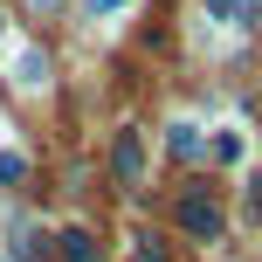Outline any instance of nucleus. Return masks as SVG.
Here are the masks:
<instances>
[{
    "instance_id": "obj_9",
    "label": "nucleus",
    "mask_w": 262,
    "mask_h": 262,
    "mask_svg": "<svg viewBox=\"0 0 262 262\" xmlns=\"http://www.w3.org/2000/svg\"><path fill=\"white\" fill-rule=\"evenodd\" d=\"M118 7H131V0H90V14H118Z\"/></svg>"
},
{
    "instance_id": "obj_1",
    "label": "nucleus",
    "mask_w": 262,
    "mask_h": 262,
    "mask_svg": "<svg viewBox=\"0 0 262 262\" xmlns=\"http://www.w3.org/2000/svg\"><path fill=\"white\" fill-rule=\"evenodd\" d=\"M180 235L193 242H221V207H214V193H180Z\"/></svg>"
},
{
    "instance_id": "obj_4",
    "label": "nucleus",
    "mask_w": 262,
    "mask_h": 262,
    "mask_svg": "<svg viewBox=\"0 0 262 262\" xmlns=\"http://www.w3.org/2000/svg\"><path fill=\"white\" fill-rule=\"evenodd\" d=\"M55 242H62V262H97V235L90 228H62Z\"/></svg>"
},
{
    "instance_id": "obj_8",
    "label": "nucleus",
    "mask_w": 262,
    "mask_h": 262,
    "mask_svg": "<svg viewBox=\"0 0 262 262\" xmlns=\"http://www.w3.org/2000/svg\"><path fill=\"white\" fill-rule=\"evenodd\" d=\"M249 214H255V221H262V172H255V180H249Z\"/></svg>"
},
{
    "instance_id": "obj_2",
    "label": "nucleus",
    "mask_w": 262,
    "mask_h": 262,
    "mask_svg": "<svg viewBox=\"0 0 262 262\" xmlns=\"http://www.w3.org/2000/svg\"><path fill=\"white\" fill-rule=\"evenodd\" d=\"M111 166H118V180H124V186H138V180H145V145H138V131H118V152H111Z\"/></svg>"
},
{
    "instance_id": "obj_3",
    "label": "nucleus",
    "mask_w": 262,
    "mask_h": 262,
    "mask_svg": "<svg viewBox=\"0 0 262 262\" xmlns=\"http://www.w3.org/2000/svg\"><path fill=\"white\" fill-rule=\"evenodd\" d=\"M14 83H21V90H41V83H49V55L21 49V55H14Z\"/></svg>"
},
{
    "instance_id": "obj_6",
    "label": "nucleus",
    "mask_w": 262,
    "mask_h": 262,
    "mask_svg": "<svg viewBox=\"0 0 262 262\" xmlns=\"http://www.w3.org/2000/svg\"><path fill=\"white\" fill-rule=\"evenodd\" d=\"M172 152H180V159H200V131L193 124H172Z\"/></svg>"
},
{
    "instance_id": "obj_7",
    "label": "nucleus",
    "mask_w": 262,
    "mask_h": 262,
    "mask_svg": "<svg viewBox=\"0 0 262 262\" xmlns=\"http://www.w3.org/2000/svg\"><path fill=\"white\" fill-rule=\"evenodd\" d=\"M21 172H28V159H21V152H0V186H14Z\"/></svg>"
},
{
    "instance_id": "obj_5",
    "label": "nucleus",
    "mask_w": 262,
    "mask_h": 262,
    "mask_svg": "<svg viewBox=\"0 0 262 262\" xmlns=\"http://www.w3.org/2000/svg\"><path fill=\"white\" fill-rule=\"evenodd\" d=\"M131 262H166V242L159 235H131Z\"/></svg>"
}]
</instances>
